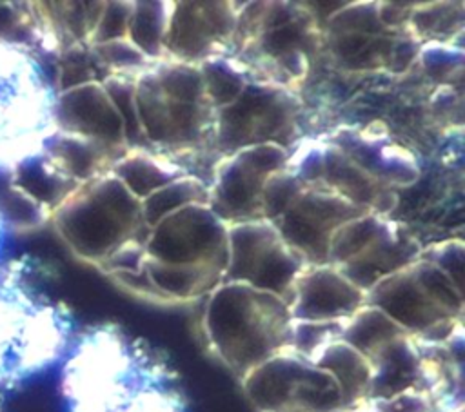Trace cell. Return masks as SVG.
I'll list each match as a JSON object with an SVG mask.
<instances>
[{"label":"cell","instance_id":"cell-1","mask_svg":"<svg viewBox=\"0 0 465 412\" xmlns=\"http://www.w3.org/2000/svg\"><path fill=\"white\" fill-rule=\"evenodd\" d=\"M67 412H185L176 372L118 325L85 330L62 370Z\"/></svg>","mask_w":465,"mask_h":412},{"label":"cell","instance_id":"cell-13","mask_svg":"<svg viewBox=\"0 0 465 412\" xmlns=\"http://www.w3.org/2000/svg\"><path fill=\"white\" fill-rule=\"evenodd\" d=\"M145 254L173 265L227 267V225L207 203H193L162 218L149 234Z\"/></svg>","mask_w":465,"mask_h":412},{"label":"cell","instance_id":"cell-12","mask_svg":"<svg viewBox=\"0 0 465 412\" xmlns=\"http://www.w3.org/2000/svg\"><path fill=\"white\" fill-rule=\"evenodd\" d=\"M287 154L280 145L263 143L222 156L209 181L211 211L225 225L263 220L262 189L265 180L285 165Z\"/></svg>","mask_w":465,"mask_h":412},{"label":"cell","instance_id":"cell-20","mask_svg":"<svg viewBox=\"0 0 465 412\" xmlns=\"http://www.w3.org/2000/svg\"><path fill=\"white\" fill-rule=\"evenodd\" d=\"M318 185H323L351 203L381 216H389L398 201L394 189L374 180L327 140L323 147L322 180Z\"/></svg>","mask_w":465,"mask_h":412},{"label":"cell","instance_id":"cell-11","mask_svg":"<svg viewBox=\"0 0 465 412\" xmlns=\"http://www.w3.org/2000/svg\"><path fill=\"white\" fill-rule=\"evenodd\" d=\"M307 260L278 234L269 220L227 225L223 281H242L289 301L292 283Z\"/></svg>","mask_w":465,"mask_h":412},{"label":"cell","instance_id":"cell-4","mask_svg":"<svg viewBox=\"0 0 465 412\" xmlns=\"http://www.w3.org/2000/svg\"><path fill=\"white\" fill-rule=\"evenodd\" d=\"M134 103L149 149L165 156L211 149L216 111L205 96L198 65L156 62L136 74Z\"/></svg>","mask_w":465,"mask_h":412},{"label":"cell","instance_id":"cell-33","mask_svg":"<svg viewBox=\"0 0 465 412\" xmlns=\"http://www.w3.org/2000/svg\"><path fill=\"white\" fill-rule=\"evenodd\" d=\"M345 319H334V321L292 319L289 348H292L305 359H311L329 343L341 339Z\"/></svg>","mask_w":465,"mask_h":412},{"label":"cell","instance_id":"cell-9","mask_svg":"<svg viewBox=\"0 0 465 412\" xmlns=\"http://www.w3.org/2000/svg\"><path fill=\"white\" fill-rule=\"evenodd\" d=\"M365 303L385 312L412 336L463 319V290L436 265L416 260L380 280L365 292Z\"/></svg>","mask_w":465,"mask_h":412},{"label":"cell","instance_id":"cell-38","mask_svg":"<svg viewBox=\"0 0 465 412\" xmlns=\"http://www.w3.org/2000/svg\"><path fill=\"white\" fill-rule=\"evenodd\" d=\"M133 2H105L96 27L89 38V45H98L120 38H127V25Z\"/></svg>","mask_w":465,"mask_h":412},{"label":"cell","instance_id":"cell-16","mask_svg":"<svg viewBox=\"0 0 465 412\" xmlns=\"http://www.w3.org/2000/svg\"><path fill=\"white\" fill-rule=\"evenodd\" d=\"M323 138L391 189L412 185L420 178L418 160L407 147L391 140L383 123L374 122L363 129L338 127Z\"/></svg>","mask_w":465,"mask_h":412},{"label":"cell","instance_id":"cell-23","mask_svg":"<svg viewBox=\"0 0 465 412\" xmlns=\"http://www.w3.org/2000/svg\"><path fill=\"white\" fill-rule=\"evenodd\" d=\"M309 361L334 378L341 394V408L369 401L372 368L369 359L354 347L343 339H336L323 347Z\"/></svg>","mask_w":465,"mask_h":412},{"label":"cell","instance_id":"cell-36","mask_svg":"<svg viewBox=\"0 0 465 412\" xmlns=\"http://www.w3.org/2000/svg\"><path fill=\"white\" fill-rule=\"evenodd\" d=\"M418 62L436 82H447L461 71L463 49L452 42H425L420 45Z\"/></svg>","mask_w":465,"mask_h":412},{"label":"cell","instance_id":"cell-8","mask_svg":"<svg viewBox=\"0 0 465 412\" xmlns=\"http://www.w3.org/2000/svg\"><path fill=\"white\" fill-rule=\"evenodd\" d=\"M303 102L296 91L247 82L240 96L214 113L211 151L227 156L234 151L274 143L283 149L300 140V114Z\"/></svg>","mask_w":465,"mask_h":412},{"label":"cell","instance_id":"cell-10","mask_svg":"<svg viewBox=\"0 0 465 412\" xmlns=\"http://www.w3.org/2000/svg\"><path fill=\"white\" fill-rule=\"evenodd\" d=\"M256 412H338L341 394L334 378L285 347L240 378Z\"/></svg>","mask_w":465,"mask_h":412},{"label":"cell","instance_id":"cell-34","mask_svg":"<svg viewBox=\"0 0 465 412\" xmlns=\"http://www.w3.org/2000/svg\"><path fill=\"white\" fill-rule=\"evenodd\" d=\"M96 60L105 67L109 74L124 73V74H138L156 62L145 56L129 38H120L98 45H91Z\"/></svg>","mask_w":465,"mask_h":412},{"label":"cell","instance_id":"cell-14","mask_svg":"<svg viewBox=\"0 0 465 412\" xmlns=\"http://www.w3.org/2000/svg\"><path fill=\"white\" fill-rule=\"evenodd\" d=\"M242 2H173L163 40L165 60L198 65L232 53Z\"/></svg>","mask_w":465,"mask_h":412},{"label":"cell","instance_id":"cell-22","mask_svg":"<svg viewBox=\"0 0 465 412\" xmlns=\"http://www.w3.org/2000/svg\"><path fill=\"white\" fill-rule=\"evenodd\" d=\"M403 34H407L405 27L387 33L323 34V49L327 47L334 62L349 71H392L396 47Z\"/></svg>","mask_w":465,"mask_h":412},{"label":"cell","instance_id":"cell-21","mask_svg":"<svg viewBox=\"0 0 465 412\" xmlns=\"http://www.w3.org/2000/svg\"><path fill=\"white\" fill-rule=\"evenodd\" d=\"M372 368L369 399H385L407 388H420L421 359L414 336L405 332L369 358Z\"/></svg>","mask_w":465,"mask_h":412},{"label":"cell","instance_id":"cell-15","mask_svg":"<svg viewBox=\"0 0 465 412\" xmlns=\"http://www.w3.org/2000/svg\"><path fill=\"white\" fill-rule=\"evenodd\" d=\"M371 212L323 185H307L289 209L271 221L278 234L309 265L327 263L332 234L347 221Z\"/></svg>","mask_w":465,"mask_h":412},{"label":"cell","instance_id":"cell-6","mask_svg":"<svg viewBox=\"0 0 465 412\" xmlns=\"http://www.w3.org/2000/svg\"><path fill=\"white\" fill-rule=\"evenodd\" d=\"M54 225L67 247L94 265L147 227L140 200L111 172L80 183L54 209Z\"/></svg>","mask_w":465,"mask_h":412},{"label":"cell","instance_id":"cell-19","mask_svg":"<svg viewBox=\"0 0 465 412\" xmlns=\"http://www.w3.org/2000/svg\"><path fill=\"white\" fill-rule=\"evenodd\" d=\"M421 247L420 240L403 223L389 218L381 232L338 269L358 289L367 292L380 280L416 261Z\"/></svg>","mask_w":465,"mask_h":412},{"label":"cell","instance_id":"cell-26","mask_svg":"<svg viewBox=\"0 0 465 412\" xmlns=\"http://www.w3.org/2000/svg\"><path fill=\"white\" fill-rule=\"evenodd\" d=\"M463 22L461 2H425L412 5L405 29L420 44L452 42L461 36Z\"/></svg>","mask_w":465,"mask_h":412},{"label":"cell","instance_id":"cell-24","mask_svg":"<svg viewBox=\"0 0 465 412\" xmlns=\"http://www.w3.org/2000/svg\"><path fill=\"white\" fill-rule=\"evenodd\" d=\"M142 267L165 303H183L207 296L223 281L225 274V269L216 265H173L149 256Z\"/></svg>","mask_w":465,"mask_h":412},{"label":"cell","instance_id":"cell-30","mask_svg":"<svg viewBox=\"0 0 465 412\" xmlns=\"http://www.w3.org/2000/svg\"><path fill=\"white\" fill-rule=\"evenodd\" d=\"M203 91L214 111L232 103L245 89L249 78L229 54H218L198 64Z\"/></svg>","mask_w":465,"mask_h":412},{"label":"cell","instance_id":"cell-29","mask_svg":"<svg viewBox=\"0 0 465 412\" xmlns=\"http://www.w3.org/2000/svg\"><path fill=\"white\" fill-rule=\"evenodd\" d=\"M209 187L196 176L185 174L160 187L140 201L142 220L153 229L162 218L193 203H207Z\"/></svg>","mask_w":465,"mask_h":412},{"label":"cell","instance_id":"cell-39","mask_svg":"<svg viewBox=\"0 0 465 412\" xmlns=\"http://www.w3.org/2000/svg\"><path fill=\"white\" fill-rule=\"evenodd\" d=\"M378 412H436L434 403L421 388H407L385 399H371Z\"/></svg>","mask_w":465,"mask_h":412},{"label":"cell","instance_id":"cell-28","mask_svg":"<svg viewBox=\"0 0 465 412\" xmlns=\"http://www.w3.org/2000/svg\"><path fill=\"white\" fill-rule=\"evenodd\" d=\"M173 2L165 0H145L133 2L127 38L151 60H165L163 40L171 16Z\"/></svg>","mask_w":465,"mask_h":412},{"label":"cell","instance_id":"cell-35","mask_svg":"<svg viewBox=\"0 0 465 412\" xmlns=\"http://www.w3.org/2000/svg\"><path fill=\"white\" fill-rule=\"evenodd\" d=\"M305 185L294 178L285 167L272 172L262 189V216L263 220L274 221L280 218L289 205L300 196Z\"/></svg>","mask_w":465,"mask_h":412},{"label":"cell","instance_id":"cell-27","mask_svg":"<svg viewBox=\"0 0 465 412\" xmlns=\"http://www.w3.org/2000/svg\"><path fill=\"white\" fill-rule=\"evenodd\" d=\"M405 332L407 330L392 321L385 312L365 303L345 319L341 339L369 359L383 345Z\"/></svg>","mask_w":465,"mask_h":412},{"label":"cell","instance_id":"cell-25","mask_svg":"<svg viewBox=\"0 0 465 412\" xmlns=\"http://www.w3.org/2000/svg\"><path fill=\"white\" fill-rule=\"evenodd\" d=\"M109 172L114 174L124 183V187L140 201L160 187L167 185L169 181L187 174L165 154L145 147L127 149L111 165Z\"/></svg>","mask_w":465,"mask_h":412},{"label":"cell","instance_id":"cell-31","mask_svg":"<svg viewBox=\"0 0 465 412\" xmlns=\"http://www.w3.org/2000/svg\"><path fill=\"white\" fill-rule=\"evenodd\" d=\"M389 216L376 212H365L347 223H343L331 238L327 263L338 267L363 250L387 225Z\"/></svg>","mask_w":465,"mask_h":412},{"label":"cell","instance_id":"cell-3","mask_svg":"<svg viewBox=\"0 0 465 412\" xmlns=\"http://www.w3.org/2000/svg\"><path fill=\"white\" fill-rule=\"evenodd\" d=\"M202 329L209 350L238 378L289 347L292 316L280 296L222 281L205 296Z\"/></svg>","mask_w":465,"mask_h":412},{"label":"cell","instance_id":"cell-18","mask_svg":"<svg viewBox=\"0 0 465 412\" xmlns=\"http://www.w3.org/2000/svg\"><path fill=\"white\" fill-rule=\"evenodd\" d=\"M292 319H345L365 305V292L331 263L307 265L292 283L289 296Z\"/></svg>","mask_w":465,"mask_h":412},{"label":"cell","instance_id":"cell-5","mask_svg":"<svg viewBox=\"0 0 465 412\" xmlns=\"http://www.w3.org/2000/svg\"><path fill=\"white\" fill-rule=\"evenodd\" d=\"M56 93L36 58L0 38V171L20 169L45 154Z\"/></svg>","mask_w":465,"mask_h":412},{"label":"cell","instance_id":"cell-2","mask_svg":"<svg viewBox=\"0 0 465 412\" xmlns=\"http://www.w3.org/2000/svg\"><path fill=\"white\" fill-rule=\"evenodd\" d=\"M323 51V27L300 2H242L232 56L249 82L296 91Z\"/></svg>","mask_w":465,"mask_h":412},{"label":"cell","instance_id":"cell-40","mask_svg":"<svg viewBox=\"0 0 465 412\" xmlns=\"http://www.w3.org/2000/svg\"><path fill=\"white\" fill-rule=\"evenodd\" d=\"M4 245H5V218H4V212L0 211V254L4 250Z\"/></svg>","mask_w":465,"mask_h":412},{"label":"cell","instance_id":"cell-7","mask_svg":"<svg viewBox=\"0 0 465 412\" xmlns=\"http://www.w3.org/2000/svg\"><path fill=\"white\" fill-rule=\"evenodd\" d=\"M69 343L71 319L64 309L0 278V385L45 370Z\"/></svg>","mask_w":465,"mask_h":412},{"label":"cell","instance_id":"cell-37","mask_svg":"<svg viewBox=\"0 0 465 412\" xmlns=\"http://www.w3.org/2000/svg\"><path fill=\"white\" fill-rule=\"evenodd\" d=\"M420 260H425L443 270L460 290H463L465 274V243L461 238H449L421 247Z\"/></svg>","mask_w":465,"mask_h":412},{"label":"cell","instance_id":"cell-32","mask_svg":"<svg viewBox=\"0 0 465 412\" xmlns=\"http://www.w3.org/2000/svg\"><path fill=\"white\" fill-rule=\"evenodd\" d=\"M102 87L109 94L111 102L118 109L122 120H124V131H125V143L129 149L134 147H145L147 140L143 136V131L138 122L136 114V103H134V83L136 74H124V73H113L105 76L102 82Z\"/></svg>","mask_w":465,"mask_h":412},{"label":"cell","instance_id":"cell-17","mask_svg":"<svg viewBox=\"0 0 465 412\" xmlns=\"http://www.w3.org/2000/svg\"><path fill=\"white\" fill-rule=\"evenodd\" d=\"M54 123L58 131L94 140L118 154L129 149L124 120L100 82L56 93Z\"/></svg>","mask_w":465,"mask_h":412}]
</instances>
